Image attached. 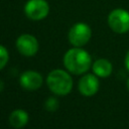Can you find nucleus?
<instances>
[{
	"label": "nucleus",
	"instance_id": "obj_1",
	"mask_svg": "<svg viewBox=\"0 0 129 129\" xmlns=\"http://www.w3.org/2000/svg\"><path fill=\"white\" fill-rule=\"evenodd\" d=\"M92 58L88 51L81 47L69 49L63 55V66L74 75H82L89 71Z\"/></svg>",
	"mask_w": 129,
	"mask_h": 129
},
{
	"label": "nucleus",
	"instance_id": "obj_2",
	"mask_svg": "<svg viewBox=\"0 0 129 129\" xmlns=\"http://www.w3.org/2000/svg\"><path fill=\"white\" fill-rule=\"evenodd\" d=\"M46 84L49 90L57 96L68 95L73 89V79L71 75L60 69L53 70L48 74Z\"/></svg>",
	"mask_w": 129,
	"mask_h": 129
},
{
	"label": "nucleus",
	"instance_id": "obj_3",
	"mask_svg": "<svg viewBox=\"0 0 129 129\" xmlns=\"http://www.w3.org/2000/svg\"><path fill=\"white\" fill-rule=\"evenodd\" d=\"M109 27L118 34H123L129 31V11L123 8L113 9L108 15Z\"/></svg>",
	"mask_w": 129,
	"mask_h": 129
},
{
	"label": "nucleus",
	"instance_id": "obj_4",
	"mask_svg": "<svg viewBox=\"0 0 129 129\" xmlns=\"http://www.w3.org/2000/svg\"><path fill=\"white\" fill-rule=\"evenodd\" d=\"M92 36L91 27L84 22L74 24L69 31V41L76 47H82L89 42Z\"/></svg>",
	"mask_w": 129,
	"mask_h": 129
},
{
	"label": "nucleus",
	"instance_id": "obj_5",
	"mask_svg": "<svg viewBox=\"0 0 129 129\" xmlns=\"http://www.w3.org/2000/svg\"><path fill=\"white\" fill-rule=\"evenodd\" d=\"M24 13L31 20H41L48 15L49 5L45 0H28L24 6Z\"/></svg>",
	"mask_w": 129,
	"mask_h": 129
},
{
	"label": "nucleus",
	"instance_id": "obj_6",
	"mask_svg": "<svg viewBox=\"0 0 129 129\" xmlns=\"http://www.w3.org/2000/svg\"><path fill=\"white\" fill-rule=\"evenodd\" d=\"M38 41L37 39L28 33L21 34L16 39V48L24 56H32L38 51Z\"/></svg>",
	"mask_w": 129,
	"mask_h": 129
},
{
	"label": "nucleus",
	"instance_id": "obj_7",
	"mask_svg": "<svg viewBox=\"0 0 129 129\" xmlns=\"http://www.w3.org/2000/svg\"><path fill=\"white\" fill-rule=\"evenodd\" d=\"M99 87H100V83L95 74L94 75L87 74L83 76L79 81V85H78L80 93L86 97L94 96L98 92Z\"/></svg>",
	"mask_w": 129,
	"mask_h": 129
},
{
	"label": "nucleus",
	"instance_id": "obj_8",
	"mask_svg": "<svg viewBox=\"0 0 129 129\" xmlns=\"http://www.w3.org/2000/svg\"><path fill=\"white\" fill-rule=\"evenodd\" d=\"M19 82L23 89L27 91H35L41 87L43 80L38 72L26 71L20 76Z\"/></svg>",
	"mask_w": 129,
	"mask_h": 129
},
{
	"label": "nucleus",
	"instance_id": "obj_9",
	"mask_svg": "<svg viewBox=\"0 0 129 129\" xmlns=\"http://www.w3.org/2000/svg\"><path fill=\"white\" fill-rule=\"evenodd\" d=\"M92 69H93V73L100 78L109 77L113 71L112 63L106 58H99L95 60L92 66Z\"/></svg>",
	"mask_w": 129,
	"mask_h": 129
},
{
	"label": "nucleus",
	"instance_id": "obj_10",
	"mask_svg": "<svg viewBox=\"0 0 129 129\" xmlns=\"http://www.w3.org/2000/svg\"><path fill=\"white\" fill-rule=\"evenodd\" d=\"M29 120V116L26 111L22 109H16L11 112L9 115V123L12 127L16 129H20L24 127Z\"/></svg>",
	"mask_w": 129,
	"mask_h": 129
},
{
	"label": "nucleus",
	"instance_id": "obj_11",
	"mask_svg": "<svg viewBox=\"0 0 129 129\" xmlns=\"http://www.w3.org/2000/svg\"><path fill=\"white\" fill-rule=\"evenodd\" d=\"M9 60V53L5 46L0 44V70H2Z\"/></svg>",
	"mask_w": 129,
	"mask_h": 129
},
{
	"label": "nucleus",
	"instance_id": "obj_12",
	"mask_svg": "<svg viewBox=\"0 0 129 129\" xmlns=\"http://www.w3.org/2000/svg\"><path fill=\"white\" fill-rule=\"evenodd\" d=\"M44 107L47 111L49 112H54L57 108H58V100L54 97H50L48 98L45 103H44Z\"/></svg>",
	"mask_w": 129,
	"mask_h": 129
},
{
	"label": "nucleus",
	"instance_id": "obj_13",
	"mask_svg": "<svg viewBox=\"0 0 129 129\" xmlns=\"http://www.w3.org/2000/svg\"><path fill=\"white\" fill-rule=\"evenodd\" d=\"M124 62H125V67H126V69L129 71V50L127 51V53H126V55H125Z\"/></svg>",
	"mask_w": 129,
	"mask_h": 129
},
{
	"label": "nucleus",
	"instance_id": "obj_14",
	"mask_svg": "<svg viewBox=\"0 0 129 129\" xmlns=\"http://www.w3.org/2000/svg\"><path fill=\"white\" fill-rule=\"evenodd\" d=\"M3 88H4V84H3V82H2V81H0V91H2V90H3Z\"/></svg>",
	"mask_w": 129,
	"mask_h": 129
},
{
	"label": "nucleus",
	"instance_id": "obj_15",
	"mask_svg": "<svg viewBox=\"0 0 129 129\" xmlns=\"http://www.w3.org/2000/svg\"><path fill=\"white\" fill-rule=\"evenodd\" d=\"M126 86H127V89H128V91H129V78H128V80H127V82H126Z\"/></svg>",
	"mask_w": 129,
	"mask_h": 129
}]
</instances>
